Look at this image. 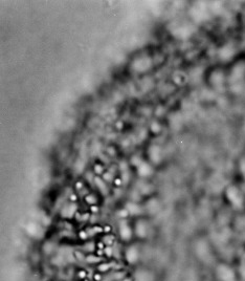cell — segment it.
I'll list each match as a JSON object with an SVG mask.
<instances>
[{"label": "cell", "mask_w": 245, "mask_h": 281, "mask_svg": "<svg viewBox=\"0 0 245 281\" xmlns=\"http://www.w3.org/2000/svg\"><path fill=\"white\" fill-rule=\"evenodd\" d=\"M196 254L199 259L202 261L208 262L212 259V253H211L210 247L206 241H199L196 246Z\"/></svg>", "instance_id": "cell-3"}, {"label": "cell", "mask_w": 245, "mask_h": 281, "mask_svg": "<svg viewBox=\"0 0 245 281\" xmlns=\"http://www.w3.org/2000/svg\"><path fill=\"white\" fill-rule=\"evenodd\" d=\"M139 250L134 246L129 247L128 249L125 252V257H126V260L129 263H136L139 260Z\"/></svg>", "instance_id": "cell-4"}, {"label": "cell", "mask_w": 245, "mask_h": 281, "mask_svg": "<svg viewBox=\"0 0 245 281\" xmlns=\"http://www.w3.org/2000/svg\"><path fill=\"white\" fill-rule=\"evenodd\" d=\"M135 233L138 237H146L148 235V227L145 222H138L135 226Z\"/></svg>", "instance_id": "cell-10"}, {"label": "cell", "mask_w": 245, "mask_h": 281, "mask_svg": "<svg viewBox=\"0 0 245 281\" xmlns=\"http://www.w3.org/2000/svg\"><path fill=\"white\" fill-rule=\"evenodd\" d=\"M137 171H138V174L143 177H147L149 175L152 174V167L150 166L147 163L143 162L141 164H139L137 166Z\"/></svg>", "instance_id": "cell-9"}, {"label": "cell", "mask_w": 245, "mask_h": 281, "mask_svg": "<svg viewBox=\"0 0 245 281\" xmlns=\"http://www.w3.org/2000/svg\"><path fill=\"white\" fill-rule=\"evenodd\" d=\"M234 54H235V48L232 45L227 44L220 48V51H219V57H220L221 60L226 61V60H230V58L234 56Z\"/></svg>", "instance_id": "cell-7"}, {"label": "cell", "mask_w": 245, "mask_h": 281, "mask_svg": "<svg viewBox=\"0 0 245 281\" xmlns=\"http://www.w3.org/2000/svg\"><path fill=\"white\" fill-rule=\"evenodd\" d=\"M223 81V75L221 73H219V71H217V73H214L212 76V82L214 83V84H220V83H222Z\"/></svg>", "instance_id": "cell-13"}, {"label": "cell", "mask_w": 245, "mask_h": 281, "mask_svg": "<svg viewBox=\"0 0 245 281\" xmlns=\"http://www.w3.org/2000/svg\"><path fill=\"white\" fill-rule=\"evenodd\" d=\"M151 128H152V130L154 131V132H157V131H159L160 127H159V125L157 124V123H153L152 126H151Z\"/></svg>", "instance_id": "cell-14"}, {"label": "cell", "mask_w": 245, "mask_h": 281, "mask_svg": "<svg viewBox=\"0 0 245 281\" xmlns=\"http://www.w3.org/2000/svg\"><path fill=\"white\" fill-rule=\"evenodd\" d=\"M149 157H150L151 162L158 164L161 159V152L160 148L158 146H152L149 149Z\"/></svg>", "instance_id": "cell-8"}, {"label": "cell", "mask_w": 245, "mask_h": 281, "mask_svg": "<svg viewBox=\"0 0 245 281\" xmlns=\"http://www.w3.org/2000/svg\"><path fill=\"white\" fill-rule=\"evenodd\" d=\"M119 235H121V239L125 240V241H128L131 239L133 235V231L127 222H123L121 224V226H119Z\"/></svg>", "instance_id": "cell-6"}, {"label": "cell", "mask_w": 245, "mask_h": 281, "mask_svg": "<svg viewBox=\"0 0 245 281\" xmlns=\"http://www.w3.org/2000/svg\"><path fill=\"white\" fill-rule=\"evenodd\" d=\"M226 196L228 200L232 202V205L236 208H241L243 205V197L241 195L240 191L236 187H230L226 190Z\"/></svg>", "instance_id": "cell-2"}, {"label": "cell", "mask_w": 245, "mask_h": 281, "mask_svg": "<svg viewBox=\"0 0 245 281\" xmlns=\"http://www.w3.org/2000/svg\"><path fill=\"white\" fill-rule=\"evenodd\" d=\"M127 211L133 215H137L140 213L141 209H140V207L137 206V205L134 204V202H129V204H127Z\"/></svg>", "instance_id": "cell-11"}, {"label": "cell", "mask_w": 245, "mask_h": 281, "mask_svg": "<svg viewBox=\"0 0 245 281\" xmlns=\"http://www.w3.org/2000/svg\"><path fill=\"white\" fill-rule=\"evenodd\" d=\"M151 66V60L148 58H139L133 63V67L136 69L138 73H143V71L147 70L149 67Z\"/></svg>", "instance_id": "cell-5"}, {"label": "cell", "mask_w": 245, "mask_h": 281, "mask_svg": "<svg viewBox=\"0 0 245 281\" xmlns=\"http://www.w3.org/2000/svg\"><path fill=\"white\" fill-rule=\"evenodd\" d=\"M217 277L220 281H235L236 276L232 269L225 264H220L217 268Z\"/></svg>", "instance_id": "cell-1"}, {"label": "cell", "mask_w": 245, "mask_h": 281, "mask_svg": "<svg viewBox=\"0 0 245 281\" xmlns=\"http://www.w3.org/2000/svg\"><path fill=\"white\" fill-rule=\"evenodd\" d=\"M243 75H244V69H243L242 66H237L236 68L233 70V80L234 81H238L239 79H241V78L243 77Z\"/></svg>", "instance_id": "cell-12"}]
</instances>
